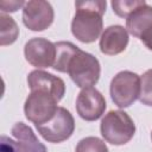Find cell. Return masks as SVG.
Wrapping results in <instances>:
<instances>
[{
    "instance_id": "cell-10",
    "label": "cell",
    "mask_w": 152,
    "mask_h": 152,
    "mask_svg": "<svg viewBox=\"0 0 152 152\" xmlns=\"http://www.w3.org/2000/svg\"><path fill=\"white\" fill-rule=\"evenodd\" d=\"M26 61L38 69L52 66L56 58V45L45 38H32L25 44Z\"/></svg>"
},
{
    "instance_id": "cell-5",
    "label": "cell",
    "mask_w": 152,
    "mask_h": 152,
    "mask_svg": "<svg viewBox=\"0 0 152 152\" xmlns=\"http://www.w3.org/2000/svg\"><path fill=\"white\" fill-rule=\"evenodd\" d=\"M14 139L1 135L0 152H48L38 140L31 127L24 122H17L11 129Z\"/></svg>"
},
{
    "instance_id": "cell-14",
    "label": "cell",
    "mask_w": 152,
    "mask_h": 152,
    "mask_svg": "<svg viewBox=\"0 0 152 152\" xmlns=\"http://www.w3.org/2000/svg\"><path fill=\"white\" fill-rule=\"evenodd\" d=\"M56 45V58L52 68L59 72H66V65L78 48L70 42H58Z\"/></svg>"
},
{
    "instance_id": "cell-12",
    "label": "cell",
    "mask_w": 152,
    "mask_h": 152,
    "mask_svg": "<svg viewBox=\"0 0 152 152\" xmlns=\"http://www.w3.org/2000/svg\"><path fill=\"white\" fill-rule=\"evenodd\" d=\"M27 84L30 90L40 89L52 94L58 101L62 100L65 93V84L64 81L50 72L43 70H34L31 71L27 76Z\"/></svg>"
},
{
    "instance_id": "cell-8",
    "label": "cell",
    "mask_w": 152,
    "mask_h": 152,
    "mask_svg": "<svg viewBox=\"0 0 152 152\" xmlns=\"http://www.w3.org/2000/svg\"><path fill=\"white\" fill-rule=\"evenodd\" d=\"M53 21V8L48 1L32 0L23 7V23L32 31H43Z\"/></svg>"
},
{
    "instance_id": "cell-18",
    "label": "cell",
    "mask_w": 152,
    "mask_h": 152,
    "mask_svg": "<svg viewBox=\"0 0 152 152\" xmlns=\"http://www.w3.org/2000/svg\"><path fill=\"white\" fill-rule=\"evenodd\" d=\"M139 100L142 104L152 106V69L144 72L140 77Z\"/></svg>"
},
{
    "instance_id": "cell-1",
    "label": "cell",
    "mask_w": 152,
    "mask_h": 152,
    "mask_svg": "<svg viewBox=\"0 0 152 152\" xmlns=\"http://www.w3.org/2000/svg\"><path fill=\"white\" fill-rule=\"evenodd\" d=\"M106 1H76V13L71 21L72 34L82 43L95 42L103 26L102 15L106 11Z\"/></svg>"
},
{
    "instance_id": "cell-4",
    "label": "cell",
    "mask_w": 152,
    "mask_h": 152,
    "mask_svg": "<svg viewBox=\"0 0 152 152\" xmlns=\"http://www.w3.org/2000/svg\"><path fill=\"white\" fill-rule=\"evenodd\" d=\"M58 102L59 101L52 94L45 90L33 89L24 104L25 116L34 125L44 124L55 115Z\"/></svg>"
},
{
    "instance_id": "cell-17",
    "label": "cell",
    "mask_w": 152,
    "mask_h": 152,
    "mask_svg": "<svg viewBox=\"0 0 152 152\" xmlns=\"http://www.w3.org/2000/svg\"><path fill=\"white\" fill-rule=\"evenodd\" d=\"M145 4L146 2L144 0H138V1L137 0H124V1L115 0V1H112V7L116 15L127 18L131 13H133L137 8H139Z\"/></svg>"
},
{
    "instance_id": "cell-15",
    "label": "cell",
    "mask_w": 152,
    "mask_h": 152,
    "mask_svg": "<svg viewBox=\"0 0 152 152\" xmlns=\"http://www.w3.org/2000/svg\"><path fill=\"white\" fill-rule=\"evenodd\" d=\"M0 27H1V38H0V44L8 45L15 42L18 34H19V28L13 20V18L6 15L5 13L0 14Z\"/></svg>"
},
{
    "instance_id": "cell-7",
    "label": "cell",
    "mask_w": 152,
    "mask_h": 152,
    "mask_svg": "<svg viewBox=\"0 0 152 152\" xmlns=\"http://www.w3.org/2000/svg\"><path fill=\"white\" fill-rule=\"evenodd\" d=\"M38 133L49 142H62L71 137L75 129V121L69 110L58 107L55 115L44 124L36 125Z\"/></svg>"
},
{
    "instance_id": "cell-3",
    "label": "cell",
    "mask_w": 152,
    "mask_h": 152,
    "mask_svg": "<svg viewBox=\"0 0 152 152\" xmlns=\"http://www.w3.org/2000/svg\"><path fill=\"white\" fill-rule=\"evenodd\" d=\"M101 135L112 145H125L134 133L135 125L131 116L124 110H110L101 121Z\"/></svg>"
},
{
    "instance_id": "cell-20",
    "label": "cell",
    "mask_w": 152,
    "mask_h": 152,
    "mask_svg": "<svg viewBox=\"0 0 152 152\" xmlns=\"http://www.w3.org/2000/svg\"><path fill=\"white\" fill-rule=\"evenodd\" d=\"M151 139H152V133H151Z\"/></svg>"
},
{
    "instance_id": "cell-16",
    "label": "cell",
    "mask_w": 152,
    "mask_h": 152,
    "mask_svg": "<svg viewBox=\"0 0 152 152\" xmlns=\"http://www.w3.org/2000/svg\"><path fill=\"white\" fill-rule=\"evenodd\" d=\"M75 152H108L103 140L96 137H87L78 141Z\"/></svg>"
},
{
    "instance_id": "cell-11",
    "label": "cell",
    "mask_w": 152,
    "mask_h": 152,
    "mask_svg": "<svg viewBox=\"0 0 152 152\" xmlns=\"http://www.w3.org/2000/svg\"><path fill=\"white\" fill-rule=\"evenodd\" d=\"M106 109L103 95L94 87L83 88L76 100L77 114L86 121H95L102 116Z\"/></svg>"
},
{
    "instance_id": "cell-19",
    "label": "cell",
    "mask_w": 152,
    "mask_h": 152,
    "mask_svg": "<svg viewBox=\"0 0 152 152\" xmlns=\"http://www.w3.org/2000/svg\"><path fill=\"white\" fill-rule=\"evenodd\" d=\"M24 1H0V8L2 12H15L19 7H24Z\"/></svg>"
},
{
    "instance_id": "cell-9",
    "label": "cell",
    "mask_w": 152,
    "mask_h": 152,
    "mask_svg": "<svg viewBox=\"0 0 152 152\" xmlns=\"http://www.w3.org/2000/svg\"><path fill=\"white\" fill-rule=\"evenodd\" d=\"M126 28L152 50V6L145 4L131 13L126 19Z\"/></svg>"
},
{
    "instance_id": "cell-2",
    "label": "cell",
    "mask_w": 152,
    "mask_h": 152,
    "mask_svg": "<svg viewBox=\"0 0 152 152\" xmlns=\"http://www.w3.org/2000/svg\"><path fill=\"white\" fill-rule=\"evenodd\" d=\"M66 72L77 87L88 88L97 83L101 68L95 56L78 49L69 59Z\"/></svg>"
},
{
    "instance_id": "cell-13",
    "label": "cell",
    "mask_w": 152,
    "mask_h": 152,
    "mask_svg": "<svg viewBox=\"0 0 152 152\" xmlns=\"http://www.w3.org/2000/svg\"><path fill=\"white\" fill-rule=\"evenodd\" d=\"M128 44V32L121 25L108 26L101 34L100 50L104 55L114 56L121 53Z\"/></svg>"
},
{
    "instance_id": "cell-6",
    "label": "cell",
    "mask_w": 152,
    "mask_h": 152,
    "mask_svg": "<svg viewBox=\"0 0 152 152\" xmlns=\"http://www.w3.org/2000/svg\"><path fill=\"white\" fill-rule=\"evenodd\" d=\"M109 90L113 102L119 108H126L139 97L140 77L128 70L120 71L113 77Z\"/></svg>"
}]
</instances>
